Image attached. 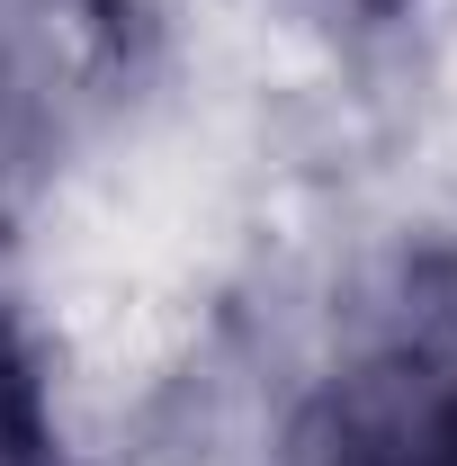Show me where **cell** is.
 <instances>
[{"instance_id":"obj_1","label":"cell","mask_w":457,"mask_h":466,"mask_svg":"<svg viewBox=\"0 0 457 466\" xmlns=\"http://www.w3.org/2000/svg\"><path fill=\"white\" fill-rule=\"evenodd\" d=\"M279 466H457V251H412L341 323Z\"/></svg>"},{"instance_id":"obj_3","label":"cell","mask_w":457,"mask_h":466,"mask_svg":"<svg viewBox=\"0 0 457 466\" xmlns=\"http://www.w3.org/2000/svg\"><path fill=\"white\" fill-rule=\"evenodd\" d=\"M314 27H341V36H368V27H395V18H412L421 0H296Z\"/></svg>"},{"instance_id":"obj_2","label":"cell","mask_w":457,"mask_h":466,"mask_svg":"<svg viewBox=\"0 0 457 466\" xmlns=\"http://www.w3.org/2000/svg\"><path fill=\"white\" fill-rule=\"evenodd\" d=\"M0 466H72L63 421H55V386H46L27 332L9 323V305H0Z\"/></svg>"}]
</instances>
